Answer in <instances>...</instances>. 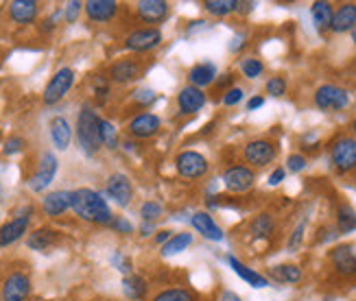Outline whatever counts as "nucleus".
Masks as SVG:
<instances>
[{"label":"nucleus","mask_w":356,"mask_h":301,"mask_svg":"<svg viewBox=\"0 0 356 301\" xmlns=\"http://www.w3.org/2000/svg\"><path fill=\"white\" fill-rule=\"evenodd\" d=\"M256 184V172L250 168V166H243V164H236V166H229L225 172H223V186L229 190V193H247V190H252Z\"/></svg>","instance_id":"1a4fd4ad"},{"label":"nucleus","mask_w":356,"mask_h":301,"mask_svg":"<svg viewBox=\"0 0 356 301\" xmlns=\"http://www.w3.org/2000/svg\"><path fill=\"white\" fill-rule=\"evenodd\" d=\"M31 295V279L22 271H13L7 275L3 282V288H0V299L3 301H26Z\"/></svg>","instance_id":"9b49d317"},{"label":"nucleus","mask_w":356,"mask_h":301,"mask_svg":"<svg viewBox=\"0 0 356 301\" xmlns=\"http://www.w3.org/2000/svg\"><path fill=\"white\" fill-rule=\"evenodd\" d=\"M162 212H164V208L160 201H145L140 205V216L145 223H156V220L162 216Z\"/></svg>","instance_id":"4c0bfd02"},{"label":"nucleus","mask_w":356,"mask_h":301,"mask_svg":"<svg viewBox=\"0 0 356 301\" xmlns=\"http://www.w3.org/2000/svg\"><path fill=\"white\" fill-rule=\"evenodd\" d=\"M206 103H208L206 92L195 88V86H186L177 94V109H179V114H184V116L201 112V109L206 107Z\"/></svg>","instance_id":"ddd939ff"},{"label":"nucleus","mask_w":356,"mask_h":301,"mask_svg":"<svg viewBox=\"0 0 356 301\" xmlns=\"http://www.w3.org/2000/svg\"><path fill=\"white\" fill-rule=\"evenodd\" d=\"M284 177H286V168H280L277 166L271 175H269V186H277V184H282L284 181Z\"/></svg>","instance_id":"8fccbe9b"},{"label":"nucleus","mask_w":356,"mask_h":301,"mask_svg":"<svg viewBox=\"0 0 356 301\" xmlns=\"http://www.w3.org/2000/svg\"><path fill=\"white\" fill-rule=\"evenodd\" d=\"M57 241H59V234L55 229H51V227H40V229L29 234L26 247L33 249V251H46V249L55 247Z\"/></svg>","instance_id":"bb28decb"},{"label":"nucleus","mask_w":356,"mask_h":301,"mask_svg":"<svg viewBox=\"0 0 356 301\" xmlns=\"http://www.w3.org/2000/svg\"><path fill=\"white\" fill-rule=\"evenodd\" d=\"M304 229H306V225H304V223H300V225H298V229L293 231L291 241H289V249H291V251H296V249L300 247V243H302V238H304Z\"/></svg>","instance_id":"09e8293b"},{"label":"nucleus","mask_w":356,"mask_h":301,"mask_svg":"<svg viewBox=\"0 0 356 301\" xmlns=\"http://www.w3.org/2000/svg\"><path fill=\"white\" fill-rule=\"evenodd\" d=\"M74 83V70L72 68H59L44 90V105H55L66 97Z\"/></svg>","instance_id":"0eeeda50"},{"label":"nucleus","mask_w":356,"mask_h":301,"mask_svg":"<svg viewBox=\"0 0 356 301\" xmlns=\"http://www.w3.org/2000/svg\"><path fill=\"white\" fill-rule=\"evenodd\" d=\"M216 76H219V68H216L212 61L195 63V66L188 70V81H191V86H195L199 90L212 86L216 81Z\"/></svg>","instance_id":"aec40b11"},{"label":"nucleus","mask_w":356,"mask_h":301,"mask_svg":"<svg viewBox=\"0 0 356 301\" xmlns=\"http://www.w3.org/2000/svg\"><path fill=\"white\" fill-rule=\"evenodd\" d=\"M267 94H271V97H275V99L284 97V94H286V81H284V79L282 76L269 79V81H267Z\"/></svg>","instance_id":"a19ab883"},{"label":"nucleus","mask_w":356,"mask_h":301,"mask_svg":"<svg viewBox=\"0 0 356 301\" xmlns=\"http://www.w3.org/2000/svg\"><path fill=\"white\" fill-rule=\"evenodd\" d=\"M227 264H229L232 271H234L243 282L250 284V286H254V288H267V286H269V279H267L265 275L258 273L256 268H250L245 262H241L238 258L227 256Z\"/></svg>","instance_id":"412c9836"},{"label":"nucleus","mask_w":356,"mask_h":301,"mask_svg":"<svg viewBox=\"0 0 356 301\" xmlns=\"http://www.w3.org/2000/svg\"><path fill=\"white\" fill-rule=\"evenodd\" d=\"M337 229L339 234H352L356 231V212L352 205L343 203L337 210Z\"/></svg>","instance_id":"2f4dec72"},{"label":"nucleus","mask_w":356,"mask_h":301,"mask_svg":"<svg viewBox=\"0 0 356 301\" xmlns=\"http://www.w3.org/2000/svg\"><path fill=\"white\" fill-rule=\"evenodd\" d=\"M262 105H265V99H262V97H252L250 101H247V112H254V109H258Z\"/></svg>","instance_id":"864d4df0"},{"label":"nucleus","mask_w":356,"mask_h":301,"mask_svg":"<svg viewBox=\"0 0 356 301\" xmlns=\"http://www.w3.org/2000/svg\"><path fill=\"white\" fill-rule=\"evenodd\" d=\"M42 208L49 216H61L64 212L72 210V193L70 190H55V193H49L42 201Z\"/></svg>","instance_id":"6ab92c4d"},{"label":"nucleus","mask_w":356,"mask_h":301,"mask_svg":"<svg viewBox=\"0 0 356 301\" xmlns=\"http://www.w3.org/2000/svg\"><path fill=\"white\" fill-rule=\"evenodd\" d=\"M24 149V140L22 138H9L7 142H5V155H15V153H20Z\"/></svg>","instance_id":"49530a36"},{"label":"nucleus","mask_w":356,"mask_h":301,"mask_svg":"<svg viewBox=\"0 0 356 301\" xmlns=\"http://www.w3.org/2000/svg\"><path fill=\"white\" fill-rule=\"evenodd\" d=\"M136 13L147 24H160L168 18V3L164 0H140L136 5Z\"/></svg>","instance_id":"dca6fc26"},{"label":"nucleus","mask_w":356,"mask_h":301,"mask_svg":"<svg viewBox=\"0 0 356 301\" xmlns=\"http://www.w3.org/2000/svg\"><path fill=\"white\" fill-rule=\"evenodd\" d=\"M140 72H143V68L136 59H120V61L112 63L110 79L114 83H129V81H136V79L140 76Z\"/></svg>","instance_id":"5701e85b"},{"label":"nucleus","mask_w":356,"mask_h":301,"mask_svg":"<svg viewBox=\"0 0 356 301\" xmlns=\"http://www.w3.org/2000/svg\"><path fill=\"white\" fill-rule=\"evenodd\" d=\"M110 227H112L116 234H122V236H127V234L134 231V225L129 223V220H127L125 216H114V220L110 223Z\"/></svg>","instance_id":"a18cd8bd"},{"label":"nucleus","mask_w":356,"mask_h":301,"mask_svg":"<svg viewBox=\"0 0 356 301\" xmlns=\"http://www.w3.org/2000/svg\"><path fill=\"white\" fill-rule=\"evenodd\" d=\"M250 231L256 236V238H267V236H271L275 231V220L271 214H258L252 218V223H250Z\"/></svg>","instance_id":"473e14b6"},{"label":"nucleus","mask_w":356,"mask_h":301,"mask_svg":"<svg viewBox=\"0 0 356 301\" xmlns=\"http://www.w3.org/2000/svg\"><path fill=\"white\" fill-rule=\"evenodd\" d=\"M153 231H156V225H153V223H145V220H143V225H140V236H145V238H147V236H151Z\"/></svg>","instance_id":"5fc2aeb1"},{"label":"nucleus","mask_w":356,"mask_h":301,"mask_svg":"<svg viewBox=\"0 0 356 301\" xmlns=\"http://www.w3.org/2000/svg\"><path fill=\"white\" fill-rule=\"evenodd\" d=\"M29 223H31V218L15 216V218L9 220V223L0 225V247H9L15 241H20L22 236L29 231Z\"/></svg>","instance_id":"4be33fe9"},{"label":"nucleus","mask_w":356,"mask_h":301,"mask_svg":"<svg viewBox=\"0 0 356 301\" xmlns=\"http://www.w3.org/2000/svg\"><path fill=\"white\" fill-rule=\"evenodd\" d=\"M81 9H83V3H79V0H72V3H68V5L64 7V18H66V22H68V24L76 22V18H79Z\"/></svg>","instance_id":"c03bdc74"},{"label":"nucleus","mask_w":356,"mask_h":301,"mask_svg":"<svg viewBox=\"0 0 356 301\" xmlns=\"http://www.w3.org/2000/svg\"><path fill=\"white\" fill-rule=\"evenodd\" d=\"M72 212L81 220H88V223L95 225H110L114 220V214L103 195L92 188L72 190Z\"/></svg>","instance_id":"f257e3e1"},{"label":"nucleus","mask_w":356,"mask_h":301,"mask_svg":"<svg viewBox=\"0 0 356 301\" xmlns=\"http://www.w3.org/2000/svg\"><path fill=\"white\" fill-rule=\"evenodd\" d=\"M160 44H162V31L156 29V26L138 29V31H134V33H129L127 40H125V46L134 53L153 51V49H158Z\"/></svg>","instance_id":"f8f14e48"},{"label":"nucleus","mask_w":356,"mask_h":301,"mask_svg":"<svg viewBox=\"0 0 356 301\" xmlns=\"http://www.w3.org/2000/svg\"><path fill=\"white\" fill-rule=\"evenodd\" d=\"M245 46V35L243 33H236L234 38H232V44H229V51L232 53H238L241 49Z\"/></svg>","instance_id":"3c124183"},{"label":"nucleus","mask_w":356,"mask_h":301,"mask_svg":"<svg viewBox=\"0 0 356 301\" xmlns=\"http://www.w3.org/2000/svg\"><path fill=\"white\" fill-rule=\"evenodd\" d=\"M49 129H51V140H53L55 149L66 151L70 147V142H72V127H70V122L64 116H55L51 120V124H49Z\"/></svg>","instance_id":"b1692460"},{"label":"nucleus","mask_w":356,"mask_h":301,"mask_svg":"<svg viewBox=\"0 0 356 301\" xmlns=\"http://www.w3.org/2000/svg\"><path fill=\"white\" fill-rule=\"evenodd\" d=\"M332 15H334V9L326 0H317V3L311 5V18L319 33H323V31H328L332 26Z\"/></svg>","instance_id":"cd10ccee"},{"label":"nucleus","mask_w":356,"mask_h":301,"mask_svg":"<svg viewBox=\"0 0 356 301\" xmlns=\"http://www.w3.org/2000/svg\"><path fill=\"white\" fill-rule=\"evenodd\" d=\"M83 9L92 22H110L118 13V3L114 0H88L83 3Z\"/></svg>","instance_id":"a211bd4d"},{"label":"nucleus","mask_w":356,"mask_h":301,"mask_svg":"<svg viewBox=\"0 0 356 301\" xmlns=\"http://www.w3.org/2000/svg\"><path fill=\"white\" fill-rule=\"evenodd\" d=\"M175 168L184 179H201L208 175L210 164L206 157L197 151H181L175 157Z\"/></svg>","instance_id":"423d86ee"},{"label":"nucleus","mask_w":356,"mask_h":301,"mask_svg":"<svg viewBox=\"0 0 356 301\" xmlns=\"http://www.w3.org/2000/svg\"><path fill=\"white\" fill-rule=\"evenodd\" d=\"M101 116L92 105H83L79 116H76V142H79L81 151L92 157L97 155L99 149L103 147V138H101Z\"/></svg>","instance_id":"f03ea898"},{"label":"nucleus","mask_w":356,"mask_h":301,"mask_svg":"<svg viewBox=\"0 0 356 301\" xmlns=\"http://www.w3.org/2000/svg\"><path fill=\"white\" fill-rule=\"evenodd\" d=\"M162 127V120L160 116L151 114V112H145V114H138L129 120V133L134 138H140V140H147V138H153Z\"/></svg>","instance_id":"2eb2a0df"},{"label":"nucleus","mask_w":356,"mask_h":301,"mask_svg":"<svg viewBox=\"0 0 356 301\" xmlns=\"http://www.w3.org/2000/svg\"><path fill=\"white\" fill-rule=\"evenodd\" d=\"M171 238H173V231H171V229H160V231L156 234V243L162 245V247H164L168 241H171Z\"/></svg>","instance_id":"603ef678"},{"label":"nucleus","mask_w":356,"mask_h":301,"mask_svg":"<svg viewBox=\"0 0 356 301\" xmlns=\"http://www.w3.org/2000/svg\"><path fill=\"white\" fill-rule=\"evenodd\" d=\"M238 68H241L243 76L258 79L262 72H265V63H262L260 59H256V57H243L241 63H238Z\"/></svg>","instance_id":"f704fd0d"},{"label":"nucleus","mask_w":356,"mask_h":301,"mask_svg":"<svg viewBox=\"0 0 356 301\" xmlns=\"http://www.w3.org/2000/svg\"><path fill=\"white\" fill-rule=\"evenodd\" d=\"M112 264L118 268L120 273L131 275V266H134V264H131V260H129L122 251H116V253H114V256H112Z\"/></svg>","instance_id":"79ce46f5"},{"label":"nucleus","mask_w":356,"mask_h":301,"mask_svg":"<svg viewBox=\"0 0 356 301\" xmlns=\"http://www.w3.org/2000/svg\"><path fill=\"white\" fill-rule=\"evenodd\" d=\"M269 275L280 284H298L302 282V268L296 264H277L271 268Z\"/></svg>","instance_id":"c756f323"},{"label":"nucleus","mask_w":356,"mask_h":301,"mask_svg":"<svg viewBox=\"0 0 356 301\" xmlns=\"http://www.w3.org/2000/svg\"><path fill=\"white\" fill-rule=\"evenodd\" d=\"M156 99H158V94H156V90H151V88H138L134 92V101L140 107L153 105V103H156Z\"/></svg>","instance_id":"58836bf2"},{"label":"nucleus","mask_w":356,"mask_h":301,"mask_svg":"<svg viewBox=\"0 0 356 301\" xmlns=\"http://www.w3.org/2000/svg\"><path fill=\"white\" fill-rule=\"evenodd\" d=\"M238 0H204V9L210 15H219V18H225V15L238 11Z\"/></svg>","instance_id":"72a5a7b5"},{"label":"nucleus","mask_w":356,"mask_h":301,"mask_svg":"<svg viewBox=\"0 0 356 301\" xmlns=\"http://www.w3.org/2000/svg\"><path fill=\"white\" fill-rule=\"evenodd\" d=\"M334 271L343 277H356V251L352 245H339L330 251Z\"/></svg>","instance_id":"4468645a"},{"label":"nucleus","mask_w":356,"mask_h":301,"mask_svg":"<svg viewBox=\"0 0 356 301\" xmlns=\"http://www.w3.org/2000/svg\"><path fill=\"white\" fill-rule=\"evenodd\" d=\"M151 301H195V297L186 288H166V291H160Z\"/></svg>","instance_id":"c9c22d12"},{"label":"nucleus","mask_w":356,"mask_h":301,"mask_svg":"<svg viewBox=\"0 0 356 301\" xmlns=\"http://www.w3.org/2000/svg\"><path fill=\"white\" fill-rule=\"evenodd\" d=\"M354 26H356V5L346 3V5H341L334 11L330 31H334V33H348V31H350V33H352Z\"/></svg>","instance_id":"a878e982"},{"label":"nucleus","mask_w":356,"mask_h":301,"mask_svg":"<svg viewBox=\"0 0 356 301\" xmlns=\"http://www.w3.org/2000/svg\"><path fill=\"white\" fill-rule=\"evenodd\" d=\"M38 11H40V5L35 0H13L9 5L11 20L18 24H31L38 18Z\"/></svg>","instance_id":"393cba45"},{"label":"nucleus","mask_w":356,"mask_h":301,"mask_svg":"<svg viewBox=\"0 0 356 301\" xmlns=\"http://www.w3.org/2000/svg\"><path fill=\"white\" fill-rule=\"evenodd\" d=\"M95 94L101 99V103L107 99V94H110V83H107L103 76H95Z\"/></svg>","instance_id":"de8ad7c7"},{"label":"nucleus","mask_w":356,"mask_h":301,"mask_svg":"<svg viewBox=\"0 0 356 301\" xmlns=\"http://www.w3.org/2000/svg\"><path fill=\"white\" fill-rule=\"evenodd\" d=\"M352 133H354V136H356V118H354V120H352Z\"/></svg>","instance_id":"13d9d810"},{"label":"nucleus","mask_w":356,"mask_h":301,"mask_svg":"<svg viewBox=\"0 0 356 301\" xmlns=\"http://www.w3.org/2000/svg\"><path fill=\"white\" fill-rule=\"evenodd\" d=\"M315 105L321 109V112H341L350 105V94L332 83L319 86L315 92Z\"/></svg>","instance_id":"20e7f679"},{"label":"nucleus","mask_w":356,"mask_h":301,"mask_svg":"<svg viewBox=\"0 0 356 301\" xmlns=\"http://www.w3.org/2000/svg\"><path fill=\"white\" fill-rule=\"evenodd\" d=\"M306 166H308V160H306V157H304L302 153H293V155H289L286 168H289L291 172H302Z\"/></svg>","instance_id":"37998d69"},{"label":"nucleus","mask_w":356,"mask_h":301,"mask_svg":"<svg viewBox=\"0 0 356 301\" xmlns=\"http://www.w3.org/2000/svg\"><path fill=\"white\" fill-rule=\"evenodd\" d=\"M122 293L131 301H140L147 295V282L140 275H125L122 277Z\"/></svg>","instance_id":"c85d7f7f"},{"label":"nucleus","mask_w":356,"mask_h":301,"mask_svg":"<svg viewBox=\"0 0 356 301\" xmlns=\"http://www.w3.org/2000/svg\"><path fill=\"white\" fill-rule=\"evenodd\" d=\"M352 42H354V46H356V26H354V31H352Z\"/></svg>","instance_id":"4d7b16f0"},{"label":"nucleus","mask_w":356,"mask_h":301,"mask_svg":"<svg viewBox=\"0 0 356 301\" xmlns=\"http://www.w3.org/2000/svg\"><path fill=\"white\" fill-rule=\"evenodd\" d=\"M330 162L339 172H350L356 168V138L341 136L330 145Z\"/></svg>","instance_id":"7ed1b4c3"},{"label":"nucleus","mask_w":356,"mask_h":301,"mask_svg":"<svg viewBox=\"0 0 356 301\" xmlns=\"http://www.w3.org/2000/svg\"><path fill=\"white\" fill-rule=\"evenodd\" d=\"M101 138H103V147L107 149H118V131H116V127L114 122L110 120H101Z\"/></svg>","instance_id":"e433bc0d"},{"label":"nucleus","mask_w":356,"mask_h":301,"mask_svg":"<svg viewBox=\"0 0 356 301\" xmlns=\"http://www.w3.org/2000/svg\"><path fill=\"white\" fill-rule=\"evenodd\" d=\"M57 166H59V162H57V157L51 151L42 153L38 170L33 172V177L29 179V188L33 190V193H42V190L49 188L53 184L55 175H57Z\"/></svg>","instance_id":"6e6552de"},{"label":"nucleus","mask_w":356,"mask_h":301,"mask_svg":"<svg viewBox=\"0 0 356 301\" xmlns=\"http://www.w3.org/2000/svg\"><path fill=\"white\" fill-rule=\"evenodd\" d=\"M221 301H243V299H241L238 295H234V293H229V291H227V293H223Z\"/></svg>","instance_id":"6e6d98bb"},{"label":"nucleus","mask_w":356,"mask_h":301,"mask_svg":"<svg viewBox=\"0 0 356 301\" xmlns=\"http://www.w3.org/2000/svg\"><path fill=\"white\" fill-rule=\"evenodd\" d=\"M243 97H245L243 88H238V86H232V88H227V90L223 92L221 103H223L225 107H232V105H238V103L243 101Z\"/></svg>","instance_id":"ea45409f"},{"label":"nucleus","mask_w":356,"mask_h":301,"mask_svg":"<svg viewBox=\"0 0 356 301\" xmlns=\"http://www.w3.org/2000/svg\"><path fill=\"white\" fill-rule=\"evenodd\" d=\"M191 245H193V234H188V231L173 234V238L162 247V256H164V258H168V256H177V253L186 251Z\"/></svg>","instance_id":"7c9ffc66"},{"label":"nucleus","mask_w":356,"mask_h":301,"mask_svg":"<svg viewBox=\"0 0 356 301\" xmlns=\"http://www.w3.org/2000/svg\"><path fill=\"white\" fill-rule=\"evenodd\" d=\"M275 155H277L275 145H273L271 140H265V138L247 142L245 149H243L245 162L250 164V166H254V168H265V166H269L275 160Z\"/></svg>","instance_id":"39448f33"},{"label":"nucleus","mask_w":356,"mask_h":301,"mask_svg":"<svg viewBox=\"0 0 356 301\" xmlns=\"http://www.w3.org/2000/svg\"><path fill=\"white\" fill-rule=\"evenodd\" d=\"M191 223H193V227L204 236L206 241H210V243H221L223 238H225V234H223V229L216 225V220L208 214V212H195L193 214V218H191Z\"/></svg>","instance_id":"f3484780"},{"label":"nucleus","mask_w":356,"mask_h":301,"mask_svg":"<svg viewBox=\"0 0 356 301\" xmlns=\"http://www.w3.org/2000/svg\"><path fill=\"white\" fill-rule=\"evenodd\" d=\"M105 195L110 197L118 208H127L134 199V186L129 181L127 175H122V172H114V175L107 177V184H105Z\"/></svg>","instance_id":"9d476101"}]
</instances>
